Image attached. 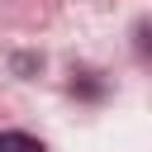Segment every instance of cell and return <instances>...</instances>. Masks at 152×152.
<instances>
[{"label": "cell", "instance_id": "cell-1", "mask_svg": "<svg viewBox=\"0 0 152 152\" xmlns=\"http://www.w3.org/2000/svg\"><path fill=\"white\" fill-rule=\"evenodd\" d=\"M0 152H48L33 133H19V128H10V133H0Z\"/></svg>", "mask_w": 152, "mask_h": 152}]
</instances>
